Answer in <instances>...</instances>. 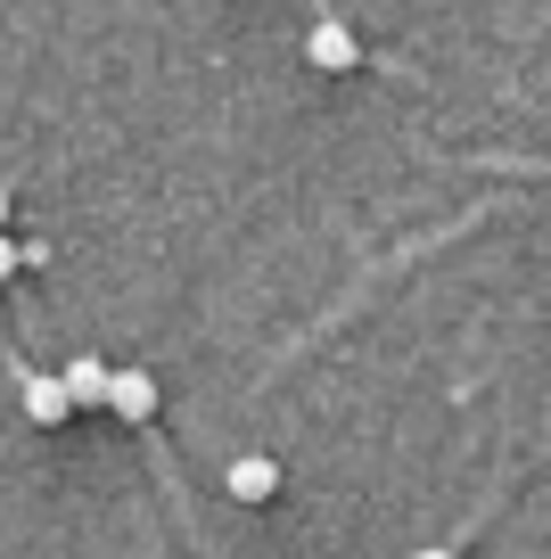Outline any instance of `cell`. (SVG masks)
<instances>
[{"label": "cell", "mask_w": 551, "mask_h": 559, "mask_svg": "<svg viewBox=\"0 0 551 559\" xmlns=\"http://www.w3.org/2000/svg\"><path fill=\"white\" fill-rule=\"evenodd\" d=\"M305 58H313V67H321V74H345V67H362V41H354V25L321 17V25H313V34H305Z\"/></svg>", "instance_id": "cell-1"}, {"label": "cell", "mask_w": 551, "mask_h": 559, "mask_svg": "<svg viewBox=\"0 0 551 559\" xmlns=\"http://www.w3.org/2000/svg\"><path fill=\"white\" fill-rule=\"evenodd\" d=\"M58 379H67V403H74V412H107V379H116V370H107L99 354H74Z\"/></svg>", "instance_id": "cell-2"}, {"label": "cell", "mask_w": 551, "mask_h": 559, "mask_svg": "<svg viewBox=\"0 0 551 559\" xmlns=\"http://www.w3.org/2000/svg\"><path fill=\"white\" fill-rule=\"evenodd\" d=\"M107 412L132 419V428L156 419V379H149V370H116V379H107Z\"/></svg>", "instance_id": "cell-3"}, {"label": "cell", "mask_w": 551, "mask_h": 559, "mask_svg": "<svg viewBox=\"0 0 551 559\" xmlns=\"http://www.w3.org/2000/svg\"><path fill=\"white\" fill-rule=\"evenodd\" d=\"M25 419H34V428H58V419H74L67 379H50V370H25Z\"/></svg>", "instance_id": "cell-4"}, {"label": "cell", "mask_w": 551, "mask_h": 559, "mask_svg": "<svg viewBox=\"0 0 551 559\" xmlns=\"http://www.w3.org/2000/svg\"><path fill=\"white\" fill-rule=\"evenodd\" d=\"M223 486H231V502H272V493H280V461H263V453H239V461H231V477H223Z\"/></svg>", "instance_id": "cell-5"}, {"label": "cell", "mask_w": 551, "mask_h": 559, "mask_svg": "<svg viewBox=\"0 0 551 559\" xmlns=\"http://www.w3.org/2000/svg\"><path fill=\"white\" fill-rule=\"evenodd\" d=\"M17 263H25V255H17V239L0 230V280H17Z\"/></svg>", "instance_id": "cell-6"}, {"label": "cell", "mask_w": 551, "mask_h": 559, "mask_svg": "<svg viewBox=\"0 0 551 559\" xmlns=\"http://www.w3.org/2000/svg\"><path fill=\"white\" fill-rule=\"evenodd\" d=\"M412 559H461V551H453V543H420Z\"/></svg>", "instance_id": "cell-7"}, {"label": "cell", "mask_w": 551, "mask_h": 559, "mask_svg": "<svg viewBox=\"0 0 551 559\" xmlns=\"http://www.w3.org/2000/svg\"><path fill=\"white\" fill-rule=\"evenodd\" d=\"M0 230H9V181H0Z\"/></svg>", "instance_id": "cell-8"}]
</instances>
